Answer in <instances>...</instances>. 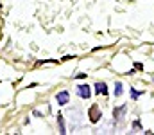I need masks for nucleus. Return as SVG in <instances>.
I'll return each instance as SVG.
<instances>
[{
  "mask_svg": "<svg viewBox=\"0 0 154 135\" xmlns=\"http://www.w3.org/2000/svg\"><path fill=\"white\" fill-rule=\"evenodd\" d=\"M77 94H79V97H82V99H90L91 97V87L90 85H77Z\"/></svg>",
  "mask_w": 154,
  "mask_h": 135,
  "instance_id": "obj_3",
  "label": "nucleus"
},
{
  "mask_svg": "<svg viewBox=\"0 0 154 135\" xmlns=\"http://www.w3.org/2000/svg\"><path fill=\"white\" fill-rule=\"evenodd\" d=\"M134 69H136V70H143V65H142V63H134Z\"/></svg>",
  "mask_w": 154,
  "mask_h": 135,
  "instance_id": "obj_9",
  "label": "nucleus"
},
{
  "mask_svg": "<svg viewBox=\"0 0 154 135\" xmlns=\"http://www.w3.org/2000/svg\"><path fill=\"white\" fill-rule=\"evenodd\" d=\"M125 110H127V104H122V106H118V108L113 110V117H115V121L122 119V115L125 114Z\"/></svg>",
  "mask_w": 154,
  "mask_h": 135,
  "instance_id": "obj_4",
  "label": "nucleus"
},
{
  "mask_svg": "<svg viewBox=\"0 0 154 135\" xmlns=\"http://www.w3.org/2000/svg\"><path fill=\"white\" fill-rule=\"evenodd\" d=\"M75 78H77V79H84V78H86V74H82V72H81V74H77Z\"/></svg>",
  "mask_w": 154,
  "mask_h": 135,
  "instance_id": "obj_10",
  "label": "nucleus"
},
{
  "mask_svg": "<svg viewBox=\"0 0 154 135\" xmlns=\"http://www.w3.org/2000/svg\"><path fill=\"white\" fill-rule=\"evenodd\" d=\"M56 101H57L59 106L68 104V101H70V94H68V90H61V92H57V94H56Z\"/></svg>",
  "mask_w": 154,
  "mask_h": 135,
  "instance_id": "obj_2",
  "label": "nucleus"
},
{
  "mask_svg": "<svg viewBox=\"0 0 154 135\" xmlns=\"http://www.w3.org/2000/svg\"><path fill=\"white\" fill-rule=\"evenodd\" d=\"M100 117H102V112H100L99 104H97V103H93V104L90 106V110H88V119H90V123L97 124V123L100 121Z\"/></svg>",
  "mask_w": 154,
  "mask_h": 135,
  "instance_id": "obj_1",
  "label": "nucleus"
},
{
  "mask_svg": "<svg viewBox=\"0 0 154 135\" xmlns=\"http://www.w3.org/2000/svg\"><path fill=\"white\" fill-rule=\"evenodd\" d=\"M57 128H59V133H66V128H65V119L61 114H57Z\"/></svg>",
  "mask_w": 154,
  "mask_h": 135,
  "instance_id": "obj_6",
  "label": "nucleus"
},
{
  "mask_svg": "<svg viewBox=\"0 0 154 135\" xmlns=\"http://www.w3.org/2000/svg\"><path fill=\"white\" fill-rule=\"evenodd\" d=\"M68 59H74V58H72V56H65V58H63V59H59V61H68Z\"/></svg>",
  "mask_w": 154,
  "mask_h": 135,
  "instance_id": "obj_11",
  "label": "nucleus"
},
{
  "mask_svg": "<svg viewBox=\"0 0 154 135\" xmlns=\"http://www.w3.org/2000/svg\"><path fill=\"white\" fill-rule=\"evenodd\" d=\"M124 94V88H122V83L120 81H116L115 83V97H120Z\"/></svg>",
  "mask_w": 154,
  "mask_h": 135,
  "instance_id": "obj_8",
  "label": "nucleus"
},
{
  "mask_svg": "<svg viewBox=\"0 0 154 135\" xmlns=\"http://www.w3.org/2000/svg\"><path fill=\"white\" fill-rule=\"evenodd\" d=\"M95 94H102V95H106V94H108V87H106V83L97 81V83H95Z\"/></svg>",
  "mask_w": 154,
  "mask_h": 135,
  "instance_id": "obj_5",
  "label": "nucleus"
},
{
  "mask_svg": "<svg viewBox=\"0 0 154 135\" xmlns=\"http://www.w3.org/2000/svg\"><path fill=\"white\" fill-rule=\"evenodd\" d=\"M129 94H131V99H133V101H138V97H140L142 94H145V90H134V88H131V90H129Z\"/></svg>",
  "mask_w": 154,
  "mask_h": 135,
  "instance_id": "obj_7",
  "label": "nucleus"
}]
</instances>
